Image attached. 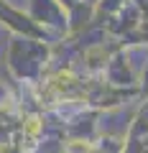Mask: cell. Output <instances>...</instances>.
Here are the masks:
<instances>
[{
	"label": "cell",
	"mask_w": 148,
	"mask_h": 153,
	"mask_svg": "<svg viewBox=\"0 0 148 153\" xmlns=\"http://www.w3.org/2000/svg\"><path fill=\"white\" fill-rule=\"evenodd\" d=\"M0 26L10 28L16 36H23V38L51 41V33L46 31V28H41L39 23L28 16V13L18 10V8H13V5H8L5 0H0Z\"/></svg>",
	"instance_id": "7a4b0ae2"
},
{
	"label": "cell",
	"mask_w": 148,
	"mask_h": 153,
	"mask_svg": "<svg viewBox=\"0 0 148 153\" xmlns=\"http://www.w3.org/2000/svg\"><path fill=\"white\" fill-rule=\"evenodd\" d=\"M28 16L39 23L41 28L54 36V33H69L66 10L56 0H28Z\"/></svg>",
	"instance_id": "3957f363"
},
{
	"label": "cell",
	"mask_w": 148,
	"mask_h": 153,
	"mask_svg": "<svg viewBox=\"0 0 148 153\" xmlns=\"http://www.w3.org/2000/svg\"><path fill=\"white\" fill-rule=\"evenodd\" d=\"M56 3H59V5H61V8H64V10H66V13H69V10H71V8H74V5H77V3H79V0H56Z\"/></svg>",
	"instance_id": "8992f818"
},
{
	"label": "cell",
	"mask_w": 148,
	"mask_h": 153,
	"mask_svg": "<svg viewBox=\"0 0 148 153\" xmlns=\"http://www.w3.org/2000/svg\"><path fill=\"white\" fill-rule=\"evenodd\" d=\"M8 69L16 76V82L23 84H39L46 76L51 61V46L49 41H36V38H23L16 36L8 44Z\"/></svg>",
	"instance_id": "6da1fadb"
},
{
	"label": "cell",
	"mask_w": 148,
	"mask_h": 153,
	"mask_svg": "<svg viewBox=\"0 0 148 153\" xmlns=\"http://www.w3.org/2000/svg\"><path fill=\"white\" fill-rule=\"evenodd\" d=\"M138 153H148V138L143 140V146H141V151H138Z\"/></svg>",
	"instance_id": "52a82bcc"
},
{
	"label": "cell",
	"mask_w": 148,
	"mask_h": 153,
	"mask_svg": "<svg viewBox=\"0 0 148 153\" xmlns=\"http://www.w3.org/2000/svg\"><path fill=\"white\" fill-rule=\"evenodd\" d=\"M100 74H102V79L107 84H112V87H138V71L133 69L130 59H128L125 46L107 61V66H105Z\"/></svg>",
	"instance_id": "277c9868"
},
{
	"label": "cell",
	"mask_w": 148,
	"mask_h": 153,
	"mask_svg": "<svg viewBox=\"0 0 148 153\" xmlns=\"http://www.w3.org/2000/svg\"><path fill=\"white\" fill-rule=\"evenodd\" d=\"M146 138H148V100L141 105V110L135 112L130 128H128L125 140H123V153H138Z\"/></svg>",
	"instance_id": "5b68a950"
}]
</instances>
